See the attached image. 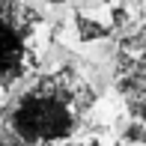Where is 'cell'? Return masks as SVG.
<instances>
[{
    "instance_id": "obj_1",
    "label": "cell",
    "mask_w": 146,
    "mask_h": 146,
    "mask_svg": "<svg viewBox=\"0 0 146 146\" xmlns=\"http://www.w3.org/2000/svg\"><path fill=\"white\" fill-rule=\"evenodd\" d=\"M92 92L75 72H51L18 92L6 110V134L21 146H60L78 131Z\"/></svg>"
},
{
    "instance_id": "obj_2",
    "label": "cell",
    "mask_w": 146,
    "mask_h": 146,
    "mask_svg": "<svg viewBox=\"0 0 146 146\" xmlns=\"http://www.w3.org/2000/svg\"><path fill=\"white\" fill-rule=\"evenodd\" d=\"M39 15L24 0H0V96L33 69Z\"/></svg>"
},
{
    "instance_id": "obj_3",
    "label": "cell",
    "mask_w": 146,
    "mask_h": 146,
    "mask_svg": "<svg viewBox=\"0 0 146 146\" xmlns=\"http://www.w3.org/2000/svg\"><path fill=\"white\" fill-rule=\"evenodd\" d=\"M75 27H78V36L84 39V42H92V39H104L110 33V24L102 21V18H96L92 12L81 9L75 15Z\"/></svg>"
},
{
    "instance_id": "obj_4",
    "label": "cell",
    "mask_w": 146,
    "mask_h": 146,
    "mask_svg": "<svg viewBox=\"0 0 146 146\" xmlns=\"http://www.w3.org/2000/svg\"><path fill=\"white\" fill-rule=\"evenodd\" d=\"M0 146H21V143L15 137H9V134H0Z\"/></svg>"
},
{
    "instance_id": "obj_5",
    "label": "cell",
    "mask_w": 146,
    "mask_h": 146,
    "mask_svg": "<svg viewBox=\"0 0 146 146\" xmlns=\"http://www.w3.org/2000/svg\"><path fill=\"white\" fill-rule=\"evenodd\" d=\"M60 146H102V143H96V140H81V143H60Z\"/></svg>"
},
{
    "instance_id": "obj_6",
    "label": "cell",
    "mask_w": 146,
    "mask_h": 146,
    "mask_svg": "<svg viewBox=\"0 0 146 146\" xmlns=\"http://www.w3.org/2000/svg\"><path fill=\"white\" fill-rule=\"evenodd\" d=\"M48 3H66V0H48Z\"/></svg>"
},
{
    "instance_id": "obj_7",
    "label": "cell",
    "mask_w": 146,
    "mask_h": 146,
    "mask_svg": "<svg viewBox=\"0 0 146 146\" xmlns=\"http://www.w3.org/2000/svg\"><path fill=\"white\" fill-rule=\"evenodd\" d=\"M98 3H110V0H98Z\"/></svg>"
}]
</instances>
